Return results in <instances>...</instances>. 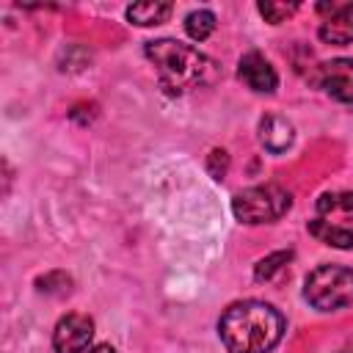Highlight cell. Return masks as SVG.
<instances>
[{
    "label": "cell",
    "mask_w": 353,
    "mask_h": 353,
    "mask_svg": "<svg viewBox=\"0 0 353 353\" xmlns=\"http://www.w3.org/2000/svg\"><path fill=\"white\" fill-rule=\"evenodd\" d=\"M226 168H229V154L223 149H212L210 157H207V171L212 179H223L226 176Z\"/></svg>",
    "instance_id": "obj_16"
},
{
    "label": "cell",
    "mask_w": 353,
    "mask_h": 353,
    "mask_svg": "<svg viewBox=\"0 0 353 353\" xmlns=\"http://www.w3.org/2000/svg\"><path fill=\"white\" fill-rule=\"evenodd\" d=\"M317 11L323 14L317 33L325 44H350L353 41V3H320Z\"/></svg>",
    "instance_id": "obj_7"
},
{
    "label": "cell",
    "mask_w": 353,
    "mask_h": 353,
    "mask_svg": "<svg viewBox=\"0 0 353 353\" xmlns=\"http://www.w3.org/2000/svg\"><path fill=\"white\" fill-rule=\"evenodd\" d=\"M290 193L281 185H256V188H245L232 199V212L240 223H270L276 218H281L290 210Z\"/></svg>",
    "instance_id": "obj_4"
},
{
    "label": "cell",
    "mask_w": 353,
    "mask_h": 353,
    "mask_svg": "<svg viewBox=\"0 0 353 353\" xmlns=\"http://www.w3.org/2000/svg\"><path fill=\"white\" fill-rule=\"evenodd\" d=\"M146 58L157 69L160 88L165 94H171V97H179V94H188L193 88H201V85L212 83L215 74H218L212 58H207L196 47L174 41V39L149 41L146 44Z\"/></svg>",
    "instance_id": "obj_2"
},
{
    "label": "cell",
    "mask_w": 353,
    "mask_h": 353,
    "mask_svg": "<svg viewBox=\"0 0 353 353\" xmlns=\"http://www.w3.org/2000/svg\"><path fill=\"white\" fill-rule=\"evenodd\" d=\"M292 138H295V130H292V124L284 116H276V113L262 116V121H259V141H262V146L270 154L287 152Z\"/></svg>",
    "instance_id": "obj_9"
},
{
    "label": "cell",
    "mask_w": 353,
    "mask_h": 353,
    "mask_svg": "<svg viewBox=\"0 0 353 353\" xmlns=\"http://www.w3.org/2000/svg\"><path fill=\"white\" fill-rule=\"evenodd\" d=\"M185 30H188V36H190L193 41H204V39H210L212 30H215V14L207 11V8L190 11V14L185 17Z\"/></svg>",
    "instance_id": "obj_12"
},
{
    "label": "cell",
    "mask_w": 353,
    "mask_h": 353,
    "mask_svg": "<svg viewBox=\"0 0 353 353\" xmlns=\"http://www.w3.org/2000/svg\"><path fill=\"white\" fill-rule=\"evenodd\" d=\"M290 259H292V251H276V254L259 259L256 268H254V279H256V281H270L276 273H281V270L287 268Z\"/></svg>",
    "instance_id": "obj_13"
},
{
    "label": "cell",
    "mask_w": 353,
    "mask_h": 353,
    "mask_svg": "<svg viewBox=\"0 0 353 353\" xmlns=\"http://www.w3.org/2000/svg\"><path fill=\"white\" fill-rule=\"evenodd\" d=\"M91 339H94V320L88 314L72 312L55 323L52 331L55 353H88Z\"/></svg>",
    "instance_id": "obj_5"
},
{
    "label": "cell",
    "mask_w": 353,
    "mask_h": 353,
    "mask_svg": "<svg viewBox=\"0 0 353 353\" xmlns=\"http://www.w3.org/2000/svg\"><path fill=\"white\" fill-rule=\"evenodd\" d=\"M303 298L317 312H336L353 306V268L320 265L303 281Z\"/></svg>",
    "instance_id": "obj_3"
},
{
    "label": "cell",
    "mask_w": 353,
    "mask_h": 353,
    "mask_svg": "<svg viewBox=\"0 0 353 353\" xmlns=\"http://www.w3.org/2000/svg\"><path fill=\"white\" fill-rule=\"evenodd\" d=\"M256 8H259V14H262L270 25H279V22H284L290 14H295L298 3H259Z\"/></svg>",
    "instance_id": "obj_15"
},
{
    "label": "cell",
    "mask_w": 353,
    "mask_h": 353,
    "mask_svg": "<svg viewBox=\"0 0 353 353\" xmlns=\"http://www.w3.org/2000/svg\"><path fill=\"white\" fill-rule=\"evenodd\" d=\"M309 234L325 245H334V248H353V229L334 226L331 221H323V218L309 223Z\"/></svg>",
    "instance_id": "obj_11"
},
{
    "label": "cell",
    "mask_w": 353,
    "mask_h": 353,
    "mask_svg": "<svg viewBox=\"0 0 353 353\" xmlns=\"http://www.w3.org/2000/svg\"><path fill=\"white\" fill-rule=\"evenodd\" d=\"M320 212H334V210H353V190H339V193H323L317 199Z\"/></svg>",
    "instance_id": "obj_14"
},
{
    "label": "cell",
    "mask_w": 353,
    "mask_h": 353,
    "mask_svg": "<svg viewBox=\"0 0 353 353\" xmlns=\"http://www.w3.org/2000/svg\"><path fill=\"white\" fill-rule=\"evenodd\" d=\"M171 17V3H152V0H143V3H132L127 8V19L132 25H141V28H149V25H160Z\"/></svg>",
    "instance_id": "obj_10"
},
{
    "label": "cell",
    "mask_w": 353,
    "mask_h": 353,
    "mask_svg": "<svg viewBox=\"0 0 353 353\" xmlns=\"http://www.w3.org/2000/svg\"><path fill=\"white\" fill-rule=\"evenodd\" d=\"M88 353H116V350H113L110 345H97V347H91Z\"/></svg>",
    "instance_id": "obj_17"
},
{
    "label": "cell",
    "mask_w": 353,
    "mask_h": 353,
    "mask_svg": "<svg viewBox=\"0 0 353 353\" xmlns=\"http://www.w3.org/2000/svg\"><path fill=\"white\" fill-rule=\"evenodd\" d=\"M237 74L256 94H270L279 85V74H276V69L270 66V61L262 52H245L240 58V63H237Z\"/></svg>",
    "instance_id": "obj_8"
},
{
    "label": "cell",
    "mask_w": 353,
    "mask_h": 353,
    "mask_svg": "<svg viewBox=\"0 0 353 353\" xmlns=\"http://www.w3.org/2000/svg\"><path fill=\"white\" fill-rule=\"evenodd\" d=\"M229 353H270L284 336V317L265 301H237L218 320Z\"/></svg>",
    "instance_id": "obj_1"
},
{
    "label": "cell",
    "mask_w": 353,
    "mask_h": 353,
    "mask_svg": "<svg viewBox=\"0 0 353 353\" xmlns=\"http://www.w3.org/2000/svg\"><path fill=\"white\" fill-rule=\"evenodd\" d=\"M331 99L353 105V58H334L317 66L312 77Z\"/></svg>",
    "instance_id": "obj_6"
}]
</instances>
